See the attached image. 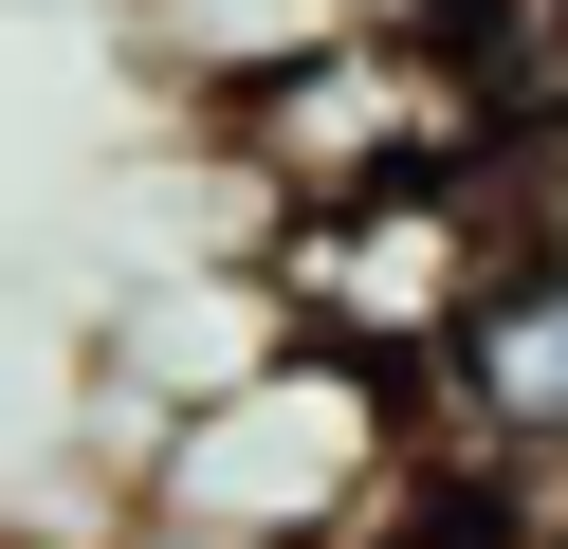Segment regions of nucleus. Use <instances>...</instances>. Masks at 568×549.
<instances>
[{
	"mask_svg": "<svg viewBox=\"0 0 568 549\" xmlns=\"http://www.w3.org/2000/svg\"><path fill=\"white\" fill-rule=\"evenodd\" d=\"M129 512L165 549H422L440 531V439H422L404 366H348V348L275 329L239 385L148 421Z\"/></svg>",
	"mask_w": 568,
	"mask_h": 549,
	"instance_id": "obj_1",
	"label": "nucleus"
},
{
	"mask_svg": "<svg viewBox=\"0 0 568 549\" xmlns=\"http://www.w3.org/2000/svg\"><path fill=\"white\" fill-rule=\"evenodd\" d=\"M202 165L294 220V202H385V183L495 165V110H477V73H458V37L348 19V37H312L294 73H257L239 110H202Z\"/></svg>",
	"mask_w": 568,
	"mask_h": 549,
	"instance_id": "obj_2",
	"label": "nucleus"
},
{
	"mask_svg": "<svg viewBox=\"0 0 568 549\" xmlns=\"http://www.w3.org/2000/svg\"><path fill=\"white\" fill-rule=\"evenodd\" d=\"M495 165H458V183H385V202H294V220H257L239 238V275H257V312L294 329V348H348V366H440L458 348V312L495 293Z\"/></svg>",
	"mask_w": 568,
	"mask_h": 549,
	"instance_id": "obj_3",
	"label": "nucleus"
},
{
	"mask_svg": "<svg viewBox=\"0 0 568 549\" xmlns=\"http://www.w3.org/2000/svg\"><path fill=\"white\" fill-rule=\"evenodd\" d=\"M422 439H440V476L568 458V256H495V293L458 312V348L422 366Z\"/></svg>",
	"mask_w": 568,
	"mask_h": 549,
	"instance_id": "obj_4",
	"label": "nucleus"
},
{
	"mask_svg": "<svg viewBox=\"0 0 568 549\" xmlns=\"http://www.w3.org/2000/svg\"><path fill=\"white\" fill-rule=\"evenodd\" d=\"M111 37H129V73L202 129V110H239L257 73H294L312 37H348V0H111Z\"/></svg>",
	"mask_w": 568,
	"mask_h": 549,
	"instance_id": "obj_5",
	"label": "nucleus"
},
{
	"mask_svg": "<svg viewBox=\"0 0 568 549\" xmlns=\"http://www.w3.org/2000/svg\"><path fill=\"white\" fill-rule=\"evenodd\" d=\"M458 73H477L495 146L568 129V0H477V19H458Z\"/></svg>",
	"mask_w": 568,
	"mask_h": 549,
	"instance_id": "obj_6",
	"label": "nucleus"
},
{
	"mask_svg": "<svg viewBox=\"0 0 568 549\" xmlns=\"http://www.w3.org/2000/svg\"><path fill=\"white\" fill-rule=\"evenodd\" d=\"M495 238H514V256H568V129L495 146Z\"/></svg>",
	"mask_w": 568,
	"mask_h": 549,
	"instance_id": "obj_7",
	"label": "nucleus"
},
{
	"mask_svg": "<svg viewBox=\"0 0 568 549\" xmlns=\"http://www.w3.org/2000/svg\"><path fill=\"white\" fill-rule=\"evenodd\" d=\"M422 549H568V531H495V512H477V495L440 476V531H422Z\"/></svg>",
	"mask_w": 568,
	"mask_h": 549,
	"instance_id": "obj_8",
	"label": "nucleus"
},
{
	"mask_svg": "<svg viewBox=\"0 0 568 549\" xmlns=\"http://www.w3.org/2000/svg\"><path fill=\"white\" fill-rule=\"evenodd\" d=\"M348 19H385V37H458L477 0H348Z\"/></svg>",
	"mask_w": 568,
	"mask_h": 549,
	"instance_id": "obj_9",
	"label": "nucleus"
}]
</instances>
